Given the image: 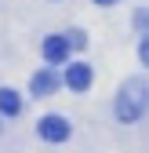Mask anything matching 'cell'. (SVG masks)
Returning a JSON list of instances; mask_svg holds the SVG:
<instances>
[{"label": "cell", "mask_w": 149, "mask_h": 153, "mask_svg": "<svg viewBox=\"0 0 149 153\" xmlns=\"http://www.w3.org/2000/svg\"><path fill=\"white\" fill-rule=\"evenodd\" d=\"M36 131H40V139H47V142H66L73 135V124L66 117H58V113H47V117H40Z\"/></svg>", "instance_id": "cell-1"}, {"label": "cell", "mask_w": 149, "mask_h": 153, "mask_svg": "<svg viewBox=\"0 0 149 153\" xmlns=\"http://www.w3.org/2000/svg\"><path fill=\"white\" fill-rule=\"evenodd\" d=\"M138 113H142V84L131 91V88H124L120 91V102H117V117L124 120V124H131V120H138Z\"/></svg>", "instance_id": "cell-2"}, {"label": "cell", "mask_w": 149, "mask_h": 153, "mask_svg": "<svg viewBox=\"0 0 149 153\" xmlns=\"http://www.w3.org/2000/svg\"><path fill=\"white\" fill-rule=\"evenodd\" d=\"M91 80H95V73H91L87 62H73V66L66 69V84H69V91H87Z\"/></svg>", "instance_id": "cell-3"}, {"label": "cell", "mask_w": 149, "mask_h": 153, "mask_svg": "<svg viewBox=\"0 0 149 153\" xmlns=\"http://www.w3.org/2000/svg\"><path fill=\"white\" fill-rule=\"evenodd\" d=\"M40 51H44L47 62H66L69 59V40H66V36H44Z\"/></svg>", "instance_id": "cell-4"}, {"label": "cell", "mask_w": 149, "mask_h": 153, "mask_svg": "<svg viewBox=\"0 0 149 153\" xmlns=\"http://www.w3.org/2000/svg\"><path fill=\"white\" fill-rule=\"evenodd\" d=\"M33 95H36V99H44V95H55V88H58V76H55L51 69H40V73H36L33 76Z\"/></svg>", "instance_id": "cell-5"}, {"label": "cell", "mask_w": 149, "mask_h": 153, "mask_svg": "<svg viewBox=\"0 0 149 153\" xmlns=\"http://www.w3.org/2000/svg\"><path fill=\"white\" fill-rule=\"evenodd\" d=\"M0 113L4 117H18L22 113V95L15 88H0Z\"/></svg>", "instance_id": "cell-6"}, {"label": "cell", "mask_w": 149, "mask_h": 153, "mask_svg": "<svg viewBox=\"0 0 149 153\" xmlns=\"http://www.w3.org/2000/svg\"><path fill=\"white\" fill-rule=\"evenodd\" d=\"M66 40H69V48H87V33H84V29H77V33H69Z\"/></svg>", "instance_id": "cell-7"}, {"label": "cell", "mask_w": 149, "mask_h": 153, "mask_svg": "<svg viewBox=\"0 0 149 153\" xmlns=\"http://www.w3.org/2000/svg\"><path fill=\"white\" fill-rule=\"evenodd\" d=\"M95 4H98V7H109V4H117V0H95Z\"/></svg>", "instance_id": "cell-8"}]
</instances>
